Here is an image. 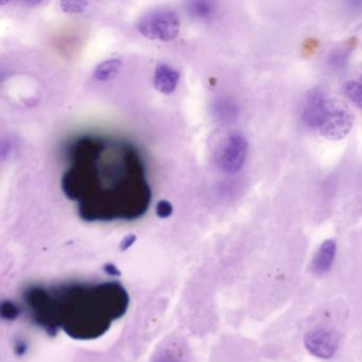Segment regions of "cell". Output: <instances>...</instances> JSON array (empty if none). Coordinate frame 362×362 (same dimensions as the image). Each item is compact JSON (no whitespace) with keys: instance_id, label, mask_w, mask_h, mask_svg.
Here are the masks:
<instances>
[{"instance_id":"obj_16","label":"cell","mask_w":362,"mask_h":362,"mask_svg":"<svg viewBox=\"0 0 362 362\" xmlns=\"http://www.w3.org/2000/svg\"><path fill=\"white\" fill-rule=\"evenodd\" d=\"M156 213L158 218L160 219H167L170 217L173 213V206L169 201L160 200L158 201L156 207Z\"/></svg>"},{"instance_id":"obj_9","label":"cell","mask_w":362,"mask_h":362,"mask_svg":"<svg viewBox=\"0 0 362 362\" xmlns=\"http://www.w3.org/2000/svg\"><path fill=\"white\" fill-rule=\"evenodd\" d=\"M336 251L337 245L334 240L329 239L324 241L313 257V264H311L313 272L317 274L327 273L334 264Z\"/></svg>"},{"instance_id":"obj_5","label":"cell","mask_w":362,"mask_h":362,"mask_svg":"<svg viewBox=\"0 0 362 362\" xmlns=\"http://www.w3.org/2000/svg\"><path fill=\"white\" fill-rule=\"evenodd\" d=\"M249 144L245 135L232 132L222 141L216 152L215 160L219 169L226 173H236L243 168L247 160Z\"/></svg>"},{"instance_id":"obj_2","label":"cell","mask_w":362,"mask_h":362,"mask_svg":"<svg viewBox=\"0 0 362 362\" xmlns=\"http://www.w3.org/2000/svg\"><path fill=\"white\" fill-rule=\"evenodd\" d=\"M27 302L35 319L50 332L58 326L77 339H93L107 332L127 311L129 296L117 283L69 285L54 290L31 288Z\"/></svg>"},{"instance_id":"obj_18","label":"cell","mask_w":362,"mask_h":362,"mask_svg":"<svg viewBox=\"0 0 362 362\" xmlns=\"http://www.w3.org/2000/svg\"><path fill=\"white\" fill-rule=\"evenodd\" d=\"M152 362H182L179 358L168 353H163L158 355Z\"/></svg>"},{"instance_id":"obj_20","label":"cell","mask_w":362,"mask_h":362,"mask_svg":"<svg viewBox=\"0 0 362 362\" xmlns=\"http://www.w3.org/2000/svg\"><path fill=\"white\" fill-rule=\"evenodd\" d=\"M105 271L107 273V274L111 275V276H119L120 271L117 267L114 266L112 264H107L105 266Z\"/></svg>"},{"instance_id":"obj_21","label":"cell","mask_w":362,"mask_h":362,"mask_svg":"<svg viewBox=\"0 0 362 362\" xmlns=\"http://www.w3.org/2000/svg\"><path fill=\"white\" fill-rule=\"evenodd\" d=\"M360 82H361V83H362V76H361V77H360Z\"/></svg>"},{"instance_id":"obj_6","label":"cell","mask_w":362,"mask_h":362,"mask_svg":"<svg viewBox=\"0 0 362 362\" xmlns=\"http://www.w3.org/2000/svg\"><path fill=\"white\" fill-rule=\"evenodd\" d=\"M329 99L322 88H313L307 93L302 111V120L311 129H320L325 117Z\"/></svg>"},{"instance_id":"obj_17","label":"cell","mask_w":362,"mask_h":362,"mask_svg":"<svg viewBox=\"0 0 362 362\" xmlns=\"http://www.w3.org/2000/svg\"><path fill=\"white\" fill-rule=\"evenodd\" d=\"M135 241H136V236H135V235H128V236L124 237L122 243H120V250H122V251H127V250L130 249V247L134 245Z\"/></svg>"},{"instance_id":"obj_1","label":"cell","mask_w":362,"mask_h":362,"mask_svg":"<svg viewBox=\"0 0 362 362\" xmlns=\"http://www.w3.org/2000/svg\"><path fill=\"white\" fill-rule=\"evenodd\" d=\"M73 166L62 179V189L79 202L86 221L132 220L147 211L151 190L133 146L84 137L74 145Z\"/></svg>"},{"instance_id":"obj_12","label":"cell","mask_w":362,"mask_h":362,"mask_svg":"<svg viewBox=\"0 0 362 362\" xmlns=\"http://www.w3.org/2000/svg\"><path fill=\"white\" fill-rule=\"evenodd\" d=\"M189 11L197 18H211L214 13V6L209 1H194L189 4Z\"/></svg>"},{"instance_id":"obj_13","label":"cell","mask_w":362,"mask_h":362,"mask_svg":"<svg viewBox=\"0 0 362 362\" xmlns=\"http://www.w3.org/2000/svg\"><path fill=\"white\" fill-rule=\"evenodd\" d=\"M349 59V50L337 48L330 52L327 58L328 65L334 69H341Z\"/></svg>"},{"instance_id":"obj_4","label":"cell","mask_w":362,"mask_h":362,"mask_svg":"<svg viewBox=\"0 0 362 362\" xmlns=\"http://www.w3.org/2000/svg\"><path fill=\"white\" fill-rule=\"evenodd\" d=\"M354 124V115L349 107L340 99H329L320 132L330 141L344 139Z\"/></svg>"},{"instance_id":"obj_14","label":"cell","mask_w":362,"mask_h":362,"mask_svg":"<svg viewBox=\"0 0 362 362\" xmlns=\"http://www.w3.org/2000/svg\"><path fill=\"white\" fill-rule=\"evenodd\" d=\"M1 317L5 320H14L20 315L21 310L14 303L10 302V300H6L1 304Z\"/></svg>"},{"instance_id":"obj_10","label":"cell","mask_w":362,"mask_h":362,"mask_svg":"<svg viewBox=\"0 0 362 362\" xmlns=\"http://www.w3.org/2000/svg\"><path fill=\"white\" fill-rule=\"evenodd\" d=\"M122 67V60L119 59H110V60L103 61L100 64L95 67L93 71V78L97 81H107L115 77Z\"/></svg>"},{"instance_id":"obj_19","label":"cell","mask_w":362,"mask_h":362,"mask_svg":"<svg viewBox=\"0 0 362 362\" xmlns=\"http://www.w3.org/2000/svg\"><path fill=\"white\" fill-rule=\"evenodd\" d=\"M27 349H28V345L25 341H18L16 344V353L18 354V356L25 355L27 353Z\"/></svg>"},{"instance_id":"obj_3","label":"cell","mask_w":362,"mask_h":362,"mask_svg":"<svg viewBox=\"0 0 362 362\" xmlns=\"http://www.w3.org/2000/svg\"><path fill=\"white\" fill-rule=\"evenodd\" d=\"M137 29L149 40L170 42L179 35V16L173 10H156L139 20Z\"/></svg>"},{"instance_id":"obj_11","label":"cell","mask_w":362,"mask_h":362,"mask_svg":"<svg viewBox=\"0 0 362 362\" xmlns=\"http://www.w3.org/2000/svg\"><path fill=\"white\" fill-rule=\"evenodd\" d=\"M343 90L358 107L362 109V83L355 80H349L343 84Z\"/></svg>"},{"instance_id":"obj_15","label":"cell","mask_w":362,"mask_h":362,"mask_svg":"<svg viewBox=\"0 0 362 362\" xmlns=\"http://www.w3.org/2000/svg\"><path fill=\"white\" fill-rule=\"evenodd\" d=\"M88 1H62L61 3V8L63 11L67 12V13H79V12H83L88 6Z\"/></svg>"},{"instance_id":"obj_8","label":"cell","mask_w":362,"mask_h":362,"mask_svg":"<svg viewBox=\"0 0 362 362\" xmlns=\"http://www.w3.org/2000/svg\"><path fill=\"white\" fill-rule=\"evenodd\" d=\"M180 81V74L167 64H158L154 71L153 83L156 90L165 95L175 92Z\"/></svg>"},{"instance_id":"obj_7","label":"cell","mask_w":362,"mask_h":362,"mask_svg":"<svg viewBox=\"0 0 362 362\" xmlns=\"http://www.w3.org/2000/svg\"><path fill=\"white\" fill-rule=\"evenodd\" d=\"M304 343L309 353L323 359L332 358L338 347L336 334L326 329H315L307 332Z\"/></svg>"}]
</instances>
